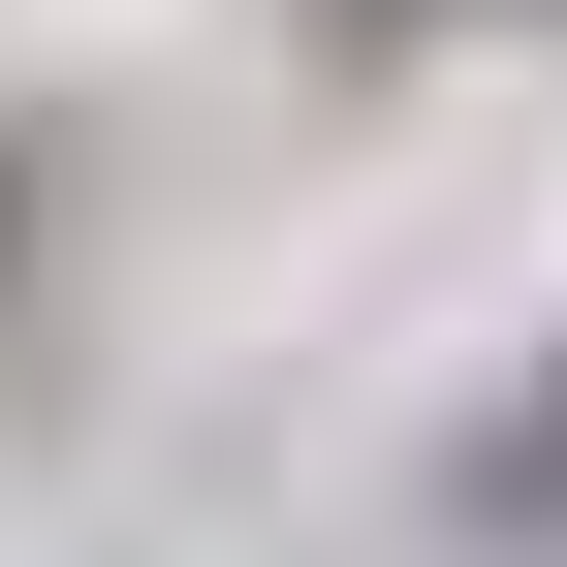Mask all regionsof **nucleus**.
<instances>
[{
    "instance_id": "1",
    "label": "nucleus",
    "mask_w": 567,
    "mask_h": 567,
    "mask_svg": "<svg viewBox=\"0 0 567 567\" xmlns=\"http://www.w3.org/2000/svg\"><path fill=\"white\" fill-rule=\"evenodd\" d=\"M505 505H567V379H536V442H505Z\"/></svg>"
}]
</instances>
